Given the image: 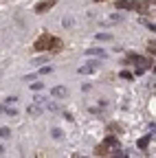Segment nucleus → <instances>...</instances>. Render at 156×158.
Returning <instances> with one entry per match:
<instances>
[{
	"label": "nucleus",
	"mask_w": 156,
	"mask_h": 158,
	"mask_svg": "<svg viewBox=\"0 0 156 158\" xmlns=\"http://www.w3.org/2000/svg\"><path fill=\"white\" fill-rule=\"evenodd\" d=\"M73 158H82V156H79V154H75V156H73Z\"/></svg>",
	"instance_id": "19"
},
{
	"label": "nucleus",
	"mask_w": 156,
	"mask_h": 158,
	"mask_svg": "<svg viewBox=\"0 0 156 158\" xmlns=\"http://www.w3.org/2000/svg\"><path fill=\"white\" fill-rule=\"evenodd\" d=\"M73 24V18H64V27H70Z\"/></svg>",
	"instance_id": "18"
},
{
	"label": "nucleus",
	"mask_w": 156,
	"mask_h": 158,
	"mask_svg": "<svg viewBox=\"0 0 156 158\" xmlns=\"http://www.w3.org/2000/svg\"><path fill=\"white\" fill-rule=\"evenodd\" d=\"M86 55H97V57H106V51L103 48H88Z\"/></svg>",
	"instance_id": "8"
},
{
	"label": "nucleus",
	"mask_w": 156,
	"mask_h": 158,
	"mask_svg": "<svg viewBox=\"0 0 156 158\" xmlns=\"http://www.w3.org/2000/svg\"><path fill=\"white\" fill-rule=\"evenodd\" d=\"M53 97H66V88H64V86L53 88Z\"/></svg>",
	"instance_id": "9"
},
{
	"label": "nucleus",
	"mask_w": 156,
	"mask_h": 158,
	"mask_svg": "<svg viewBox=\"0 0 156 158\" xmlns=\"http://www.w3.org/2000/svg\"><path fill=\"white\" fill-rule=\"evenodd\" d=\"M2 152H5V149H2V147H0V154H2Z\"/></svg>",
	"instance_id": "20"
},
{
	"label": "nucleus",
	"mask_w": 156,
	"mask_h": 158,
	"mask_svg": "<svg viewBox=\"0 0 156 158\" xmlns=\"http://www.w3.org/2000/svg\"><path fill=\"white\" fill-rule=\"evenodd\" d=\"M97 68H99V62H90L86 66H79V75H92L97 73Z\"/></svg>",
	"instance_id": "3"
},
{
	"label": "nucleus",
	"mask_w": 156,
	"mask_h": 158,
	"mask_svg": "<svg viewBox=\"0 0 156 158\" xmlns=\"http://www.w3.org/2000/svg\"><path fill=\"white\" fill-rule=\"evenodd\" d=\"M31 88H33V90H42V88H44V84H42V81H35Z\"/></svg>",
	"instance_id": "15"
},
{
	"label": "nucleus",
	"mask_w": 156,
	"mask_h": 158,
	"mask_svg": "<svg viewBox=\"0 0 156 158\" xmlns=\"http://www.w3.org/2000/svg\"><path fill=\"white\" fill-rule=\"evenodd\" d=\"M95 2H99V0H95Z\"/></svg>",
	"instance_id": "21"
},
{
	"label": "nucleus",
	"mask_w": 156,
	"mask_h": 158,
	"mask_svg": "<svg viewBox=\"0 0 156 158\" xmlns=\"http://www.w3.org/2000/svg\"><path fill=\"white\" fill-rule=\"evenodd\" d=\"M116 9H132V0H116Z\"/></svg>",
	"instance_id": "7"
},
{
	"label": "nucleus",
	"mask_w": 156,
	"mask_h": 158,
	"mask_svg": "<svg viewBox=\"0 0 156 158\" xmlns=\"http://www.w3.org/2000/svg\"><path fill=\"white\" fill-rule=\"evenodd\" d=\"M128 59H130V62H136V64H141V68L150 66V64H147V59H143L141 55H136V53H130V55H128Z\"/></svg>",
	"instance_id": "5"
},
{
	"label": "nucleus",
	"mask_w": 156,
	"mask_h": 158,
	"mask_svg": "<svg viewBox=\"0 0 156 158\" xmlns=\"http://www.w3.org/2000/svg\"><path fill=\"white\" fill-rule=\"evenodd\" d=\"M11 136V130L9 127H0V138H9Z\"/></svg>",
	"instance_id": "11"
},
{
	"label": "nucleus",
	"mask_w": 156,
	"mask_h": 158,
	"mask_svg": "<svg viewBox=\"0 0 156 158\" xmlns=\"http://www.w3.org/2000/svg\"><path fill=\"white\" fill-rule=\"evenodd\" d=\"M53 138H62V130L55 127V130H53Z\"/></svg>",
	"instance_id": "16"
},
{
	"label": "nucleus",
	"mask_w": 156,
	"mask_h": 158,
	"mask_svg": "<svg viewBox=\"0 0 156 158\" xmlns=\"http://www.w3.org/2000/svg\"><path fill=\"white\" fill-rule=\"evenodd\" d=\"M42 110H44V106H40V101H37V103H31V106H29V114H31V116H37V114H40Z\"/></svg>",
	"instance_id": "6"
},
{
	"label": "nucleus",
	"mask_w": 156,
	"mask_h": 158,
	"mask_svg": "<svg viewBox=\"0 0 156 158\" xmlns=\"http://www.w3.org/2000/svg\"><path fill=\"white\" fill-rule=\"evenodd\" d=\"M116 147H119V141H116V136H112V134H108L103 141H101V145H97V154H110V152H114Z\"/></svg>",
	"instance_id": "1"
},
{
	"label": "nucleus",
	"mask_w": 156,
	"mask_h": 158,
	"mask_svg": "<svg viewBox=\"0 0 156 158\" xmlns=\"http://www.w3.org/2000/svg\"><path fill=\"white\" fill-rule=\"evenodd\" d=\"M55 2H57V0H44V2H37V5H35V13H44V11H48Z\"/></svg>",
	"instance_id": "4"
},
{
	"label": "nucleus",
	"mask_w": 156,
	"mask_h": 158,
	"mask_svg": "<svg viewBox=\"0 0 156 158\" xmlns=\"http://www.w3.org/2000/svg\"><path fill=\"white\" fill-rule=\"evenodd\" d=\"M95 37L99 40V42H108V40H112V35H110V33H97Z\"/></svg>",
	"instance_id": "10"
},
{
	"label": "nucleus",
	"mask_w": 156,
	"mask_h": 158,
	"mask_svg": "<svg viewBox=\"0 0 156 158\" xmlns=\"http://www.w3.org/2000/svg\"><path fill=\"white\" fill-rule=\"evenodd\" d=\"M114 158H128V154H125V152H121L119 147H116V149H114Z\"/></svg>",
	"instance_id": "13"
},
{
	"label": "nucleus",
	"mask_w": 156,
	"mask_h": 158,
	"mask_svg": "<svg viewBox=\"0 0 156 158\" xmlns=\"http://www.w3.org/2000/svg\"><path fill=\"white\" fill-rule=\"evenodd\" d=\"M51 70H53V68H51V66H44V68H40V73H42V75H48V73H51Z\"/></svg>",
	"instance_id": "17"
},
{
	"label": "nucleus",
	"mask_w": 156,
	"mask_h": 158,
	"mask_svg": "<svg viewBox=\"0 0 156 158\" xmlns=\"http://www.w3.org/2000/svg\"><path fill=\"white\" fill-rule=\"evenodd\" d=\"M119 75H121V79H132V73L130 70H121Z\"/></svg>",
	"instance_id": "14"
},
{
	"label": "nucleus",
	"mask_w": 156,
	"mask_h": 158,
	"mask_svg": "<svg viewBox=\"0 0 156 158\" xmlns=\"http://www.w3.org/2000/svg\"><path fill=\"white\" fill-rule=\"evenodd\" d=\"M57 46H60V40H57V37H51V35H42V37L35 42V48H37V51H51V48H57Z\"/></svg>",
	"instance_id": "2"
},
{
	"label": "nucleus",
	"mask_w": 156,
	"mask_h": 158,
	"mask_svg": "<svg viewBox=\"0 0 156 158\" xmlns=\"http://www.w3.org/2000/svg\"><path fill=\"white\" fill-rule=\"evenodd\" d=\"M150 136H152V134H150ZM150 136H145V138H141V141H139V147H141V149H145V147H147V143H150Z\"/></svg>",
	"instance_id": "12"
}]
</instances>
